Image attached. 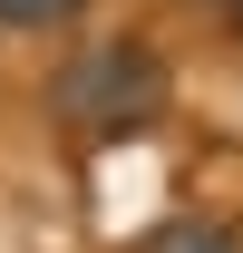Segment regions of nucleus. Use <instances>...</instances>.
<instances>
[{"mask_svg":"<svg viewBox=\"0 0 243 253\" xmlns=\"http://www.w3.org/2000/svg\"><path fill=\"white\" fill-rule=\"evenodd\" d=\"M39 107H49V126H59V136H78V146L156 136V126H165V107H175V59H165L146 30L68 39L59 68L39 78Z\"/></svg>","mask_w":243,"mask_h":253,"instance_id":"1","label":"nucleus"},{"mask_svg":"<svg viewBox=\"0 0 243 253\" xmlns=\"http://www.w3.org/2000/svg\"><path fill=\"white\" fill-rule=\"evenodd\" d=\"M136 253H243V234H234L224 214H165Z\"/></svg>","mask_w":243,"mask_h":253,"instance_id":"2","label":"nucleus"},{"mask_svg":"<svg viewBox=\"0 0 243 253\" xmlns=\"http://www.w3.org/2000/svg\"><path fill=\"white\" fill-rule=\"evenodd\" d=\"M88 20V0H0V39H59Z\"/></svg>","mask_w":243,"mask_h":253,"instance_id":"3","label":"nucleus"},{"mask_svg":"<svg viewBox=\"0 0 243 253\" xmlns=\"http://www.w3.org/2000/svg\"><path fill=\"white\" fill-rule=\"evenodd\" d=\"M214 10H224V30H234V39H243V0H214Z\"/></svg>","mask_w":243,"mask_h":253,"instance_id":"4","label":"nucleus"},{"mask_svg":"<svg viewBox=\"0 0 243 253\" xmlns=\"http://www.w3.org/2000/svg\"><path fill=\"white\" fill-rule=\"evenodd\" d=\"M185 10H204V0H185Z\"/></svg>","mask_w":243,"mask_h":253,"instance_id":"5","label":"nucleus"}]
</instances>
